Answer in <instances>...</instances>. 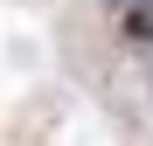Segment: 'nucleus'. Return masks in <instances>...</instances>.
Wrapping results in <instances>:
<instances>
[{
    "label": "nucleus",
    "instance_id": "f257e3e1",
    "mask_svg": "<svg viewBox=\"0 0 153 146\" xmlns=\"http://www.w3.org/2000/svg\"><path fill=\"white\" fill-rule=\"evenodd\" d=\"M118 35L132 49H153V0H118Z\"/></svg>",
    "mask_w": 153,
    "mask_h": 146
}]
</instances>
